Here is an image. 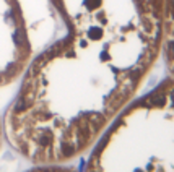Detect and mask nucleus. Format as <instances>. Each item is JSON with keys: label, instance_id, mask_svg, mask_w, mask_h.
I'll return each mask as SVG.
<instances>
[{"label": "nucleus", "instance_id": "423d86ee", "mask_svg": "<svg viewBox=\"0 0 174 172\" xmlns=\"http://www.w3.org/2000/svg\"><path fill=\"white\" fill-rule=\"evenodd\" d=\"M26 172H77V170L65 167L63 164H54V166H36L34 169H30Z\"/></svg>", "mask_w": 174, "mask_h": 172}, {"label": "nucleus", "instance_id": "20e7f679", "mask_svg": "<svg viewBox=\"0 0 174 172\" xmlns=\"http://www.w3.org/2000/svg\"><path fill=\"white\" fill-rule=\"evenodd\" d=\"M60 26L51 0H0V88L20 81Z\"/></svg>", "mask_w": 174, "mask_h": 172}, {"label": "nucleus", "instance_id": "39448f33", "mask_svg": "<svg viewBox=\"0 0 174 172\" xmlns=\"http://www.w3.org/2000/svg\"><path fill=\"white\" fill-rule=\"evenodd\" d=\"M160 50H163L168 70L174 76V0H163Z\"/></svg>", "mask_w": 174, "mask_h": 172}, {"label": "nucleus", "instance_id": "f257e3e1", "mask_svg": "<svg viewBox=\"0 0 174 172\" xmlns=\"http://www.w3.org/2000/svg\"><path fill=\"white\" fill-rule=\"evenodd\" d=\"M147 76L67 34L59 36L21 76L3 115V138L36 166L65 164L91 150Z\"/></svg>", "mask_w": 174, "mask_h": 172}, {"label": "nucleus", "instance_id": "f03ea898", "mask_svg": "<svg viewBox=\"0 0 174 172\" xmlns=\"http://www.w3.org/2000/svg\"><path fill=\"white\" fill-rule=\"evenodd\" d=\"M65 34L150 72L161 47L163 0H51Z\"/></svg>", "mask_w": 174, "mask_h": 172}, {"label": "nucleus", "instance_id": "0eeeda50", "mask_svg": "<svg viewBox=\"0 0 174 172\" xmlns=\"http://www.w3.org/2000/svg\"><path fill=\"white\" fill-rule=\"evenodd\" d=\"M2 141H3V127H2V122H0V148H2Z\"/></svg>", "mask_w": 174, "mask_h": 172}, {"label": "nucleus", "instance_id": "7ed1b4c3", "mask_svg": "<svg viewBox=\"0 0 174 172\" xmlns=\"http://www.w3.org/2000/svg\"><path fill=\"white\" fill-rule=\"evenodd\" d=\"M83 172H174V83L130 101L91 146Z\"/></svg>", "mask_w": 174, "mask_h": 172}]
</instances>
